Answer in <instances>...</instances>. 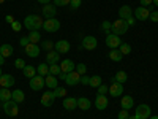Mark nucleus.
Listing matches in <instances>:
<instances>
[{
    "instance_id": "f257e3e1",
    "label": "nucleus",
    "mask_w": 158,
    "mask_h": 119,
    "mask_svg": "<svg viewBox=\"0 0 158 119\" xmlns=\"http://www.w3.org/2000/svg\"><path fill=\"white\" fill-rule=\"evenodd\" d=\"M43 19L41 16H38V15H29V16H25L24 19V27L25 29H29V32L32 30H40L43 27Z\"/></svg>"
},
{
    "instance_id": "f03ea898",
    "label": "nucleus",
    "mask_w": 158,
    "mask_h": 119,
    "mask_svg": "<svg viewBox=\"0 0 158 119\" xmlns=\"http://www.w3.org/2000/svg\"><path fill=\"white\" fill-rule=\"evenodd\" d=\"M128 27H130V25L127 24V21H125V19H117V21H114V22H112L111 33H114V35H118V37H120V35L127 33Z\"/></svg>"
},
{
    "instance_id": "7ed1b4c3",
    "label": "nucleus",
    "mask_w": 158,
    "mask_h": 119,
    "mask_svg": "<svg viewBox=\"0 0 158 119\" xmlns=\"http://www.w3.org/2000/svg\"><path fill=\"white\" fill-rule=\"evenodd\" d=\"M3 111L6 116H11V117H15L18 116L19 113V108H18V103L15 100H8V102H3Z\"/></svg>"
},
{
    "instance_id": "20e7f679",
    "label": "nucleus",
    "mask_w": 158,
    "mask_h": 119,
    "mask_svg": "<svg viewBox=\"0 0 158 119\" xmlns=\"http://www.w3.org/2000/svg\"><path fill=\"white\" fill-rule=\"evenodd\" d=\"M135 116H136L138 119H147V117H150V116H152L150 107H149V105H146V103L139 105V107H136Z\"/></svg>"
},
{
    "instance_id": "39448f33",
    "label": "nucleus",
    "mask_w": 158,
    "mask_h": 119,
    "mask_svg": "<svg viewBox=\"0 0 158 119\" xmlns=\"http://www.w3.org/2000/svg\"><path fill=\"white\" fill-rule=\"evenodd\" d=\"M43 29L46 32H57L60 29V21H57L56 18H51V19H46L43 22Z\"/></svg>"
},
{
    "instance_id": "423d86ee",
    "label": "nucleus",
    "mask_w": 158,
    "mask_h": 119,
    "mask_svg": "<svg viewBox=\"0 0 158 119\" xmlns=\"http://www.w3.org/2000/svg\"><path fill=\"white\" fill-rule=\"evenodd\" d=\"M81 46H82L84 49H87V51H94V49L98 46V42H97V38H95V37L87 35V37H84V38H82Z\"/></svg>"
},
{
    "instance_id": "0eeeda50",
    "label": "nucleus",
    "mask_w": 158,
    "mask_h": 119,
    "mask_svg": "<svg viewBox=\"0 0 158 119\" xmlns=\"http://www.w3.org/2000/svg\"><path fill=\"white\" fill-rule=\"evenodd\" d=\"M104 43H106V46H108V48L115 49V48H118V46L122 45V40H120V37H118V35L109 33V35L106 37V40H104Z\"/></svg>"
},
{
    "instance_id": "6e6552de",
    "label": "nucleus",
    "mask_w": 158,
    "mask_h": 119,
    "mask_svg": "<svg viewBox=\"0 0 158 119\" xmlns=\"http://www.w3.org/2000/svg\"><path fill=\"white\" fill-rule=\"evenodd\" d=\"M133 13H135V18L138 21H147L149 16H150V10L146 8V7H138V8L133 10Z\"/></svg>"
},
{
    "instance_id": "1a4fd4ad",
    "label": "nucleus",
    "mask_w": 158,
    "mask_h": 119,
    "mask_svg": "<svg viewBox=\"0 0 158 119\" xmlns=\"http://www.w3.org/2000/svg\"><path fill=\"white\" fill-rule=\"evenodd\" d=\"M65 83H67L68 86H77V84H81V75H79L76 70H73V72H70L67 75Z\"/></svg>"
},
{
    "instance_id": "9d476101",
    "label": "nucleus",
    "mask_w": 158,
    "mask_h": 119,
    "mask_svg": "<svg viewBox=\"0 0 158 119\" xmlns=\"http://www.w3.org/2000/svg\"><path fill=\"white\" fill-rule=\"evenodd\" d=\"M44 86H46L44 76H41V75H36V76H33V78L30 79V87H32V90H41V87H44Z\"/></svg>"
},
{
    "instance_id": "9b49d317",
    "label": "nucleus",
    "mask_w": 158,
    "mask_h": 119,
    "mask_svg": "<svg viewBox=\"0 0 158 119\" xmlns=\"http://www.w3.org/2000/svg\"><path fill=\"white\" fill-rule=\"evenodd\" d=\"M24 51H25V54H27L29 57H38L41 48H40L38 45H35V43H29L27 46L24 48Z\"/></svg>"
},
{
    "instance_id": "f8f14e48",
    "label": "nucleus",
    "mask_w": 158,
    "mask_h": 119,
    "mask_svg": "<svg viewBox=\"0 0 158 119\" xmlns=\"http://www.w3.org/2000/svg\"><path fill=\"white\" fill-rule=\"evenodd\" d=\"M70 43L67 42V40H59V42L54 45V49L57 51V52H60V54H67V52L70 51Z\"/></svg>"
},
{
    "instance_id": "ddd939ff",
    "label": "nucleus",
    "mask_w": 158,
    "mask_h": 119,
    "mask_svg": "<svg viewBox=\"0 0 158 119\" xmlns=\"http://www.w3.org/2000/svg\"><path fill=\"white\" fill-rule=\"evenodd\" d=\"M63 108L73 111L77 108V99L76 97H63Z\"/></svg>"
},
{
    "instance_id": "4468645a",
    "label": "nucleus",
    "mask_w": 158,
    "mask_h": 119,
    "mask_svg": "<svg viewBox=\"0 0 158 119\" xmlns=\"http://www.w3.org/2000/svg\"><path fill=\"white\" fill-rule=\"evenodd\" d=\"M109 94H111L112 97H120V95L123 94V86H122L120 83L112 81V84L109 86Z\"/></svg>"
},
{
    "instance_id": "2eb2a0df",
    "label": "nucleus",
    "mask_w": 158,
    "mask_h": 119,
    "mask_svg": "<svg viewBox=\"0 0 158 119\" xmlns=\"http://www.w3.org/2000/svg\"><path fill=\"white\" fill-rule=\"evenodd\" d=\"M108 105H109V100L106 99V95H101V94L97 95V99H95V107H97L98 110H101V111L106 110Z\"/></svg>"
},
{
    "instance_id": "dca6fc26",
    "label": "nucleus",
    "mask_w": 158,
    "mask_h": 119,
    "mask_svg": "<svg viewBox=\"0 0 158 119\" xmlns=\"http://www.w3.org/2000/svg\"><path fill=\"white\" fill-rule=\"evenodd\" d=\"M54 100H56V97L52 94V90H48L41 95V105L43 107H51V105L54 103Z\"/></svg>"
},
{
    "instance_id": "f3484780",
    "label": "nucleus",
    "mask_w": 158,
    "mask_h": 119,
    "mask_svg": "<svg viewBox=\"0 0 158 119\" xmlns=\"http://www.w3.org/2000/svg\"><path fill=\"white\" fill-rule=\"evenodd\" d=\"M74 68H76V65H74V62L70 60V59H65V60L60 62V70H62L63 73H70V72H73Z\"/></svg>"
},
{
    "instance_id": "a211bd4d",
    "label": "nucleus",
    "mask_w": 158,
    "mask_h": 119,
    "mask_svg": "<svg viewBox=\"0 0 158 119\" xmlns=\"http://www.w3.org/2000/svg\"><path fill=\"white\" fill-rule=\"evenodd\" d=\"M59 60H60V52H57L56 49L49 51L48 54H46V64H49V65H52V64H57Z\"/></svg>"
},
{
    "instance_id": "6ab92c4d",
    "label": "nucleus",
    "mask_w": 158,
    "mask_h": 119,
    "mask_svg": "<svg viewBox=\"0 0 158 119\" xmlns=\"http://www.w3.org/2000/svg\"><path fill=\"white\" fill-rule=\"evenodd\" d=\"M56 13H57V10H56V7H54V5L48 3V5H44V7H43V16H44L46 19L56 18Z\"/></svg>"
},
{
    "instance_id": "aec40b11",
    "label": "nucleus",
    "mask_w": 158,
    "mask_h": 119,
    "mask_svg": "<svg viewBox=\"0 0 158 119\" xmlns=\"http://www.w3.org/2000/svg\"><path fill=\"white\" fill-rule=\"evenodd\" d=\"M0 86L10 89L11 86H15V78H13L11 75H2L0 76Z\"/></svg>"
},
{
    "instance_id": "412c9836",
    "label": "nucleus",
    "mask_w": 158,
    "mask_h": 119,
    "mask_svg": "<svg viewBox=\"0 0 158 119\" xmlns=\"http://www.w3.org/2000/svg\"><path fill=\"white\" fill-rule=\"evenodd\" d=\"M131 15H133V8H130L128 5H123L120 7V10H118V19H128Z\"/></svg>"
},
{
    "instance_id": "4be33fe9",
    "label": "nucleus",
    "mask_w": 158,
    "mask_h": 119,
    "mask_svg": "<svg viewBox=\"0 0 158 119\" xmlns=\"http://www.w3.org/2000/svg\"><path fill=\"white\" fill-rule=\"evenodd\" d=\"M120 105H122V110H131V108H133V105H135V100H133V97L125 95V97H122Z\"/></svg>"
},
{
    "instance_id": "5701e85b",
    "label": "nucleus",
    "mask_w": 158,
    "mask_h": 119,
    "mask_svg": "<svg viewBox=\"0 0 158 119\" xmlns=\"http://www.w3.org/2000/svg\"><path fill=\"white\" fill-rule=\"evenodd\" d=\"M11 100H15L16 103H22L25 100V95H24V92L21 89H16V90H13L11 92Z\"/></svg>"
},
{
    "instance_id": "b1692460",
    "label": "nucleus",
    "mask_w": 158,
    "mask_h": 119,
    "mask_svg": "<svg viewBox=\"0 0 158 119\" xmlns=\"http://www.w3.org/2000/svg\"><path fill=\"white\" fill-rule=\"evenodd\" d=\"M77 107L81 108V110H84V111H87V110H90L92 103H90V100L85 99V97H79V99H77Z\"/></svg>"
},
{
    "instance_id": "393cba45",
    "label": "nucleus",
    "mask_w": 158,
    "mask_h": 119,
    "mask_svg": "<svg viewBox=\"0 0 158 119\" xmlns=\"http://www.w3.org/2000/svg\"><path fill=\"white\" fill-rule=\"evenodd\" d=\"M122 57H123V54H122L120 51H118V48H115V49H109V59H111V60H114V62H120Z\"/></svg>"
},
{
    "instance_id": "a878e982",
    "label": "nucleus",
    "mask_w": 158,
    "mask_h": 119,
    "mask_svg": "<svg viewBox=\"0 0 158 119\" xmlns=\"http://www.w3.org/2000/svg\"><path fill=\"white\" fill-rule=\"evenodd\" d=\"M44 83H46V86L48 87H51V89H56L59 84H57V78L54 76V75H48V76H44Z\"/></svg>"
},
{
    "instance_id": "bb28decb",
    "label": "nucleus",
    "mask_w": 158,
    "mask_h": 119,
    "mask_svg": "<svg viewBox=\"0 0 158 119\" xmlns=\"http://www.w3.org/2000/svg\"><path fill=\"white\" fill-rule=\"evenodd\" d=\"M22 72H24V76L29 78V79H32L33 76H36V68L32 67V65H25V67L22 68Z\"/></svg>"
},
{
    "instance_id": "cd10ccee",
    "label": "nucleus",
    "mask_w": 158,
    "mask_h": 119,
    "mask_svg": "<svg viewBox=\"0 0 158 119\" xmlns=\"http://www.w3.org/2000/svg\"><path fill=\"white\" fill-rule=\"evenodd\" d=\"M0 54H2L3 57H10L13 54V46L8 45V43L2 45V46H0Z\"/></svg>"
},
{
    "instance_id": "c85d7f7f",
    "label": "nucleus",
    "mask_w": 158,
    "mask_h": 119,
    "mask_svg": "<svg viewBox=\"0 0 158 119\" xmlns=\"http://www.w3.org/2000/svg\"><path fill=\"white\" fill-rule=\"evenodd\" d=\"M127 73L123 72V70H120V72H117L115 75H114V78H112V81H115V83H120V84H123L125 81H127Z\"/></svg>"
},
{
    "instance_id": "c756f323",
    "label": "nucleus",
    "mask_w": 158,
    "mask_h": 119,
    "mask_svg": "<svg viewBox=\"0 0 158 119\" xmlns=\"http://www.w3.org/2000/svg\"><path fill=\"white\" fill-rule=\"evenodd\" d=\"M27 37H29V42H30V43H35V45L40 42V40H41V33H40L38 30H32V32H29Z\"/></svg>"
},
{
    "instance_id": "7c9ffc66",
    "label": "nucleus",
    "mask_w": 158,
    "mask_h": 119,
    "mask_svg": "<svg viewBox=\"0 0 158 119\" xmlns=\"http://www.w3.org/2000/svg\"><path fill=\"white\" fill-rule=\"evenodd\" d=\"M0 100H2V102L11 100V90L8 87H2V89H0Z\"/></svg>"
},
{
    "instance_id": "2f4dec72",
    "label": "nucleus",
    "mask_w": 158,
    "mask_h": 119,
    "mask_svg": "<svg viewBox=\"0 0 158 119\" xmlns=\"http://www.w3.org/2000/svg\"><path fill=\"white\" fill-rule=\"evenodd\" d=\"M101 84H103V79H101V76H100V75L92 76V78H90V81H89V86L97 87V89H98V86H101Z\"/></svg>"
},
{
    "instance_id": "473e14b6",
    "label": "nucleus",
    "mask_w": 158,
    "mask_h": 119,
    "mask_svg": "<svg viewBox=\"0 0 158 119\" xmlns=\"http://www.w3.org/2000/svg\"><path fill=\"white\" fill-rule=\"evenodd\" d=\"M36 73L41 75V76H48L49 75V65L48 64H40L38 68H36Z\"/></svg>"
},
{
    "instance_id": "72a5a7b5",
    "label": "nucleus",
    "mask_w": 158,
    "mask_h": 119,
    "mask_svg": "<svg viewBox=\"0 0 158 119\" xmlns=\"http://www.w3.org/2000/svg\"><path fill=\"white\" fill-rule=\"evenodd\" d=\"M52 94H54V97L56 99H59V97H67V89L65 87H56L54 90H52Z\"/></svg>"
},
{
    "instance_id": "f704fd0d",
    "label": "nucleus",
    "mask_w": 158,
    "mask_h": 119,
    "mask_svg": "<svg viewBox=\"0 0 158 119\" xmlns=\"http://www.w3.org/2000/svg\"><path fill=\"white\" fill-rule=\"evenodd\" d=\"M60 73H62V70H60V65H59V64H52V65H49V75L57 76V75H60Z\"/></svg>"
},
{
    "instance_id": "c9c22d12",
    "label": "nucleus",
    "mask_w": 158,
    "mask_h": 119,
    "mask_svg": "<svg viewBox=\"0 0 158 119\" xmlns=\"http://www.w3.org/2000/svg\"><path fill=\"white\" fill-rule=\"evenodd\" d=\"M41 49H44L46 52H49V51L54 49V43H52L51 40H44V42H41Z\"/></svg>"
},
{
    "instance_id": "e433bc0d",
    "label": "nucleus",
    "mask_w": 158,
    "mask_h": 119,
    "mask_svg": "<svg viewBox=\"0 0 158 119\" xmlns=\"http://www.w3.org/2000/svg\"><path fill=\"white\" fill-rule=\"evenodd\" d=\"M118 51H120L123 56H125V54H130V52H131V46H130L128 43H122L120 46H118Z\"/></svg>"
},
{
    "instance_id": "4c0bfd02",
    "label": "nucleus",
    "mask_w": 158,
    "mask_h": 119,
    "mask_svg": "<svg viewBox=\"0 0 158 119\" xmlns=\"http://www.w3.org/2000/svg\"><path fill=\"white\" fill-rule=\"evenodd\" d=\"M111 27H112V22H109V21H103V24H101V29L104 30V33H111Z\"/></svg>"
},
{
    "instance_id": "58836bf2",
    "label": "nucleus",
    "mask_w": 158,
    "mask_h": 119,
    "mask_svg": "<svg viewBox=\"0 0 158 119\" xmlns=\"http://www.w3.org/2000/svg\"><path fill=\"white\" fill-rule=\"evenodd\" d=\"M74 70H76V72H77L79 75L82 76V75H85V72H87V67H85V64H77Z\"/></svg>"
},
{
    "instance_id": "ea45409f",
    "label": "nucleus",
    "mask_w": 158,
    "mask_h": 119,
    "mask_svg": "<svg viewBox=\"0 0 158 119\" xmlns=\"http://www.w3.org/2000/svg\"><path fill=\"white\" fill-rule=\"evenodd\" d=\"M71 0H54V7H67Z\"/></svg>"
},
{
    "instance_id": "a19ab883",
    "label": "nucleus",
    "mask_w": 158,
    "mask_h": 119,
    "mask_svg": "<svg viewBox=\"0 0 158 119\" xmlns=\"http://www.w3.org/2000/svg\"><path fill=\"white\" fill-rule=\"evenodd\" d=\"M108 92H109V86H104V84L98 86V94H101V95H106Z\"/></svg>"
},
{
    "instance_id": "79ce46f5",
    "label": "nucleus",
    "mask_w": 158,
    "mask_h": 119,
    "mask_svg": "<svg viewBox=\"0 0 158 119\" xmlns=\"http://www.w3.org/2000/svg\"><path fill=\"white\" fill-rule=\"evenodd\" d=\"M11 29L15 30V32H21V29H22V24L19 22V21H15L11 24Z\"/></svg>"
},
{
    "instance_id": "37998d69",
    "label": "nucleus",
    "mask_w": 158,
    "mask_h": 119,
    "mask_svg": "<svg viewBox=\"0 0 158 119\" xmlns=\"http://www.w3.org/2000/svg\"><path fill=\"white\" fill-rule=\"evenodd\" d=\"M81 3H82V0H71L70 7H71V10H77L79 7H81Z\"/></svg>"
},
{
    "instance_id": "c03bdc74",
    "label": "nucleus",
    "mask_w": 158,
    "mask_h": 119,
    "mask_svg": "<svg viewBox=\"0 0 158 119\" xmlns=\"http://www.w3.org/2000/svg\"><path fill=\"white\" fill-rule=\"evenodd\" d=\"M15 67H16V68H21V70H22V68L25 67V62H24L22 59H16V60H15Z\"/></svg>"
},
{
    "instance_id": "a18cd8bd",
    "label": "nucleus",
    "mask_w": 158,
    "mask_h": 119,
    "mask_svg": "<svg viewBox=\"0 0 158 119\" xmlns=\"http://www.w3.org/2000/svg\"><path fill=\"white\" fill-rule=\"evenodd\" d=\"M149 19L152 21V22H158V11H150V16H149Z\"/></svg>"
},
{
    "instance_id": "49530a36",
    "label": "nucleus",
    "mask_w": 158,
    "mask_h": 119,
    "mask_svg": "<svg viewBox=\"0 0 158 119\" xmlns=\"http://www.w3.org/2000/svg\"><path fill=\"white\" fill-rule=\"evenodd\" d=\"M30 42H29V37H22L21 40H19V45L22 46V48H25V46H27Z\"/></svg>"
},
{
    "instance_id": "de8ad7c7",
    "label": "nucleus",
    "mask_w": 158,
    "mask_h": 119,
    "mask_svg": "<svg viewBox=\"0 0 158 119\" xmlns=\"http://www.w3.org/2000/svg\"><path fill=\"white\" fill-rule=\"evenodd\" d=\"M128 116H130L128 110H122L120 113H118V119H128Z\"/></svg>"
},
{
    "instance_id": "09e8293b",
    "label": "nucleus",
    "mask_w": 158,
    "mask_h": 119,
    "mask_svg": "<svg viewBox=\"0 0 158 119\" xmlns=\"http://www.w3.org/2000/svg\"><path fill=\"white\" fill-rule=\"evenodd\" d=\"M89 81H90V78H89L87 75H82V76H81V84H84V86H89Z\"/></svg>"
},
{
    "instance_id": "8fccbe9b",
    "label": "nucleus",
    "mask_w": 158,
    "mask_h": 119,
    "mask_svg": "<svg viewBox=\"0 0 158 119\" xmlns=\"http://www.w3.org/2000/svg\"><path fill=\"white\" fill-rule=\"evenodd\" d=\"M152 3H153V0H141V7H146V8Z\"/></svg>"
},
{
    "instance_id": "3c124183",
    "label": "nucleus",
    "mask_w": 158,
    "mask_h": 119,
    "mask_svg": "<svg viewBox=\"0 0 158 119\" xmlns=\"http://www.w3.org/2000/svg\"><path fill=\"white\" fill-rule=\"evenodd\" d=\"M15 21H16V19L13 18L11 15H6V16H5V22H8V24H13V22H15Z\"/></svg>"
},
{
    "instance_id": "603ef678",
    "label": "nucleus",
    "mask_w": 158,
    "mask_h": 119,
    "mask_svg": "<svg viewBox=\"0 0 158 119\" xmlns=\"http://www.w3.org/2000/svg\"><path fill=\"white\" fill-rule=\"evenodd\" d=\"M127 24H128V25H135V24H136V22H135V18L130 16V18L127 19Z\"/></svg>"
},
{
    "instance_id": "864d4df0",
    "label": "nucleus",
    "mask_w": 158,
    "mask_h": 119,
    "mask_svg": "<svg viewBox=\"0 0 158 119\" xmlns=\"http://www.w3.org/2000/svg\"><path fill=\"white\" fill-rule=\"evenodd\" d=\"M38 3H43V5H48V3H51V0H36Z\"/></svg>"
},
{
    "instance_id": "5fc2aeb1",
    "label": "nucleus",
    "mask_w": 158,
    "mask_h": 119,
    "mask_svg": "<svg viewBox=\"0 0 158 119\" xmlns=\"http://www.w3.org/2000/svg\"><path fill=\"white\" fill-rule=\"evenodd\" d=\"M67 75H68V73H63V72H62V73L59 75V78H60V79H63V81H65V78H67Z\"/></svg>"
},
{
    "instance_id": "6e6d98bb",
    "label": "nucleus",
    "mask_w": 158,
    "mask_h": 119,
    "mask_svg": "<svg viewBox=\"0 0 158 119\" xmlns=\"http://www.w3.org/2000/svg\"><path fill=\"white\" fill-rule=\"evenodd\" d=\"M3 59H5V57H3L2 54H0V67H2V65L5 64V60H3Z\"/></svg>"
},
{
    "instance_id": "4d7b16f0",
    "label": "nucleus",
    "mask_w": 158,
    "mask_h": 119,
    "mask_svg": "<svg viewBox=\"0 0 158 119\" xmlns=\"http://www.w3.org/2000/svg\"><path fill=\"white\" fill-rule=\"evenodd\" d=\"M128 119H138V117H136V116L133 114V116H128Z\"/></svg>"
},
{
    "instance_id": "13d9d810",
    "label": "nucleus",
    "mask_w": 158,
    "mask_h": 119,
    "mask_svg": "<svg viewBox=\"0 0 158 119\" xmlns=\"http://www.w3.org/2000/svg\"><path fill=\"white\" fill-rule=\"evenodd\" d=\"M150 119H158V116H150Z\"/></svg>"
},
{
    "instance_id": "bf43d9fd",
    "label": "nucleus",
    "mask_w": 158,
    "mask_h": 119,
    "mask_svg": "<svg viewBox=\"0 0 158 119\" xmlns=\"http://www.w3.org/2000/svg\"><path fill=\"white\" fill-rule=\"evenodd\" d=\"M153 3H155V5L158 7V0H153Z\"/></svg>"
},
{
    "instance_id": "052dcab7",
    "label": "nucleus",
    "mask_w": 158,
    "mask_h": 119,
    "mask_svg": "<svg viewBox=\"0 0 158 119\" xmlns=\"http://www.w3.org/2000/svg\"><path fill=\"white\" fill-rule=\"evenodd\" d=\"M3 2H5V0H0V5H2V3H3Z\"/></svg>"
},
{
    "instance_id": "680f3d73",
    "label": "nucleus",
    "mask_w": 158,
    "mask_h": 119,
    "mask_svg": "<svg viewBox=\"0 0 158 119\" xmlns=\"http://www.w3.org/2000/svg\"><path fill=\"white\" fill-rule=\"evenodd\" d=\"M2 75H3V73H2V68H0V76H2Z\"/></svg>"
}]
</instances>
